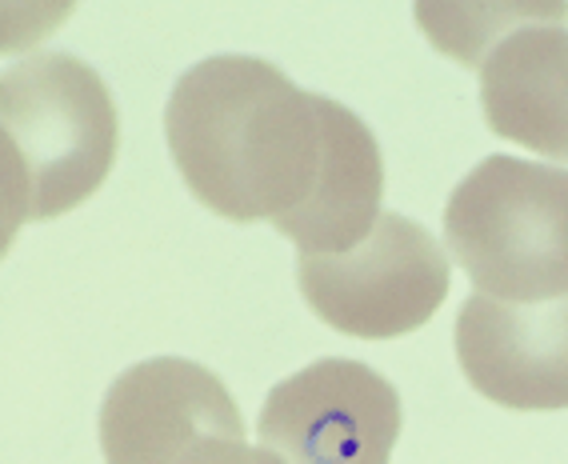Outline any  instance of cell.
I'll list each match as a JSON object with an SVG mask.
<instances>
[{
    "label": "cell",
    "instance_id": "6da1fadb",
    "mask_svg": "<svg viewBox=\"0 0 568 464\" xmlns=\"http://www.w3.org/2000/svg\"><path fill=\"white\" fill-rule=\"evenodd\" d=\"M164 141L204 209L268 221L308 256L348 253L381 221L385 157L373 129L261 57L193 64L164 104Z\"/></svg>",
    "mask_w": 568,
    "mask_h": 464
},
{
    "label": "cell",
    "instance_id": "ba28073f",
    "mask_svg": "<svg viewBox=\"0 0 568 464\" xmlns=\"http://www.w3.org/2000/svg\"><path fill=\"white\" fill-rule=\"evenodd\" d=\"M568 4L505 32L480 61V109L500 141L568 164Z\"/></svg>",
    "mask_w": 568,
    "mask_h": 464
},
{
    "label": "cell",
    "instance_id": "7a4b0ae2",
    "mask_svg": "<svg viewBox=\"0 0 568 464\" xmlns=\"http://www.w3.org/2000/svg\"><path fill=\"white\" fill-rule=\"evenodd\" d=\"M9 221H57L84 204L121 149V112L101 72L72 52H37L0 81Z\"/></svg>",
    "mask_w": 568,
    "mask_h": 464
},
{
    "label": "cell",
    "instance_id": "52a82bcc",
    "mask_svg": "<svg viewBox=\"0 0 568 464\" xmlns=\"http://www.w3.org/2000/svg\"><path fill=\"white\" fill-rule=\"evenodd\" d=\"M465 381L513 413L568 408V296L513 304L473 293L457 313Z\"/></svg>",
    "mask_w": 568,
    "mask_h": 464
},
{
    "label": "cell",
    "instance_id": "9c48e42d",
    "mask_svg": "<svg viewBox=\"0 0 568 464\" xmlns=\"http://www.w3.org/2000/svg\"><path fill=\"white\" fill-rule=\"evenodd\" d=\"M552 4H420L416 21L425 37L465 69H480L485 52L528 21L548 17Z\"/></svg>",
    "mask_w": 568,
    "mask_h": 464
},
{
    "label": "cell",
    "instance_id": "30bf717a",
    "mask_svg": "<svg viewBox=\"0 0 568 464\" xmlns=\"http://www.w3.org/2000/svg\"><path fill=\"white\" fill-rule=\"evenodd\" d=\"M181 464H284L268 448H248L244 441H204Z\"/></svg>",
    "mask_w": 568,
    "mask_h": 464
},
{
    "label": "cell",
    "instance_id": "8992f818",
    "mask_svg": "<svg viewBox=\"0 0 568 464\" xmlns=\"http://www.w3.org/2000/svg\"><path fill=\"white\" fill-rule=\"evenodd\" d=\"M97 436L104 464H181L204 441H244V421L213 369L153 356L109 384Z\"/></svg>",
    "mask_w": 568,
    "mask_h": 464
},
{
    "label": "cell",
    "instance_id": "277c9868",
    "mask_svg": "<svg viewBox=\"0 0 568 464\" xmlns=\"http://www.w3.org/2000/svg\"><path fill=\"white\" fill-rule=\"evenodd\" d=\"M296 284L328 329L361 341H393L437 316L453 273L425 224L405 212H381L373 232L348 253L296 256Z\"/></svg>",
    "mask_w": 568,
    "mask_h": 464
},
{
    "label": "cell",
    "instance_id": "5b68a950",
    "mask_svg": "<svg viewBox=\"0 0 568 464\" xmlns=\"http://www.w3.org/2000/svg\"><path fill=\"white\" fill-rule=\"evenodd\" d=\"M400 421V396L373 364L325 356L264 396L256 436L284 464H388Z\"/></svg>",
    "mask_w": 568,
    "mask_h": 464
},
{
    "label": "cell",
    "instance_id": "3957f363",
    "mask_svg": "<svg viewBox=\"0 0 568 464\" xmlns=\"http://www.w3.org/2000/svg\"><path fill=\"white\" fill-rule=\"evenodd\" d=\"M445 244L480 296H568V169L485 157L448 196Z\"/></svg>",
    "mask_w": 568,
    "mask_h": 464
}]
</instances>
